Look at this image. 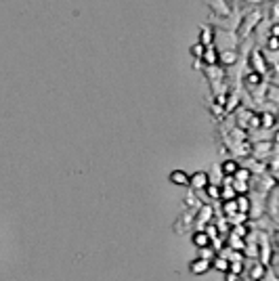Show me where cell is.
Here are the masks:
<instances>
[{
	"instance_id": "6da1fadb",
	"label": "cell",
	"mask_w": 279,
	"mask_h": 281,
	"mask_svg": "<svg viewBox=\"0 0 279 281\" xmlns=\"http://www.w3.org/2000/svg\"><path fill=\"white\" fill-rule=\"evenodd\" d=\"M267 269H269V267H265L262 262L254 260V262H252V267L248 269V271L244 273V275H246V277H250V279H254V281H260V279H262V275L267 273ZM244 275H242V277H244Z\"/></svg>"
},
{
	"instance_id": "7a4b0ae2",
	"label": "cell",
	"mask_w": 279,
	"mask_h": 281,
	"mask_svg": "<svg viewBox=\"0 0 279 281\" xmlns=\"http://www.w3.org/2000/svg\"><path fill=\"white\" fill-rule=\"evenodd\" d=\"M210 269H212V262L210 260H204V258H195V260L189 264V271L193 273V275H206Z\"/></svg>"
},
{
	"instance_id": "3957f363",
	"label": "cell",
	"mask_w": 279,
	"mask_h": 281,
	"mask_svg": "<svg viewBox=\"0 0 279 281\" xmlns=\"http://www.w3.org/2000/svg\"><path fill=\"white\" fill-rule=\"evenodd\" d=\"M208 183H210V176H208L206 172H195L193 176H189V185H191L195 191H201Z\"/></svg>"
},
{
	"instance_id": "277c9868",
	"label": "cell",
	"mask_w": 279,
	"mask_h": 281,
	"mask_svg": "<svg viewBox=\"0 0 279 281\" xmlns=\"http://www.w3.org/2000/svg\"><path fill=\"white\" fill-rule=\"evenodd\" d=\"M271 149H273V143H271V140H262V143H256V145H254V158L262 160Z\"/></svg>"
},
{
	"instance_id": "5b68a950",
	"label": "cell",
	"mask_w": 279,
	"mask_h": 281,
	"mask_svg": "<svg viewBox=\"0 0 279 281\" xmlns=\"http://www.w3.org/2000/svg\"><path fill=\"white\" fill-rule=\"evenodd\" d=\"M235 206H237V212L239 214H248L252 210V201H250V197H246V195H237V197H235Z\"/></svg>"
},
{
	"instance_id": "8992f818",
	"label": "cell",
	"mask_w": 279,
	"mask_h": 281,
	"mask_svg": "<svg viewBox=\"0 0 279 281\" xmlns=\"http://www.w3.org/2000/svg\"><path fill=\"white\" fill-rule=\"evenodd\" d=\"M237 168H239V164L233 160V158H227L223 162V166H221V172L224 174V176H233L235 172H237Z\"/></svg>"
},
{
	"instance_id": "52a82bcc",
	"label": "cell",
	"mask_w": 279,
	"mask_h": 281,
	"mask_svg": "<svg viewBox=\"0 0 279 281\" xmlns=\"http://www.w3.org/2000/svg\"><path fill=\"white\" fill-rule=\"evenodd\" d=\"M170 181L174 185H181V187H189V174L183 172V170H174L172 174H170Z\"/></svg>"
},
{
	"instance_id": "ba28073f",
	"label": "cell",
	"mask_w": 279,
	"mask_h": 281,
	"mask_svg": "<svg viewBox=\"0 0 279 281\" xmlns=\"http://www.w3.org/2000/svg\"><path fill=\"white\" fill-rule=\"evenodd\" d=\"M201 59H204L208 65H216V63H219V53H216L214 46H206V51H204V55H201Z\"/></svg>"
},
{
	"instance_id": "9c48e42d",
	"label": "cell",
	"mask_w": 279,
	"mask_h": 281,
	"mask_svg": "<svg viewBox=\"0 0 279 281\" xmlns=\"http://www.w3.org/2000/svg\"><path fill=\"white\" fill-rule=\"evenodd\" d=\"M193 246H195V248H206V246H210V237H208L206 233L199 229V231L193 233Z\"/></svg>"
},
{
	"instance_id": "30bf717a",
	"label": "cell",
	"mask_w": 279,
	"mask_h": 281,
	"mask_svg": "<svg viewBox=\"0 0 279 281\" xmlns=\"http://www.w3.org/2000/svg\"><path fill=\"white\" fill-rule=\"evenodd\" d=\"M212 269H216V271H221V273H227L229 271V260L224 258V256H221V254H216L214 258H212Z\"/></svg>"
},
{
	"instance_id": "8fae6325",
	"label": "cell",
	"mask_w": 279,
	"mask_h": 281,
	"mask_svg": "<svg viewBox=\"0 0 279 281\" xmlns=\"http://www.w3.org/2000/svg\"><path fill=\"white\" fill-rule=\"evenodd\" d=\"M227 246H229L231 250H244L246 241H244L242 237H237L235 233H231V231H229V239H227Z\"/></svg>"
},
{
	"instance_id": "7c38bea8",
	"label": "cell",
	"mask_w": 279,
	"mask_h": 281,
	"mask_svg": "<svg viewBox=\"0 0 279 281\" xmlns=\"http://www.w3.org/2000/svg\"><path fill=\"white\" fill-rule=\"evenodd\" d=\"M219 57H221V61H223L224 65H233V63H237V53H235L233 49H231V51H223Z\"/></svg>"
},
{
	"instance_id": "4fadbf2b",
	"label": "cell",
	"mask_w": 279,
	"mask_h": 281,
	"mask_svg": "<svg viewBox=\"0 0 279 281\" xmlns=\"http://www.w3.org/2000/svg\"><path fill=\"white\" fill-rule=\"evenodd\" d=\"M212 4H216L214 9H216V13H219L221 17H227V15H231V6H227V0H212Z\"/></svg>"
},
{
	"instance_id": "5bb4252c",
	"label": "cell",
	"mask_w": 279,
	"mask_h": 281,
	"mask_svg": "<svg viewBox=\"0 0 279 281\" xmlns=\"http://www.w3.org/2000/svg\"><path fill=\"white\" fill-rule=\"evenodd\" d=\"M201 191H206V195L210 199H221V187L219 185H210V183H208Z\"/></svg>"
},
{
	"instance_id": "9a60e30c",
	"label": "cell",
	"mask_w": 279,
	"mask_h": 281,
	"mask_svg": "<svg viewBox=\"0 0 279 281\" xmlns=\"http://www.w3.org/2000/svg\"><path fill=\"white\" fill-rule=\"evenodd\" d=\"M242 252L246 258H258V244H246Z\"/></svg>"
},
{
	"instance_id": "2e32d148",
	"label": "cell",
	"mask_w": 279,
	"mask_h": 281,
	"mask_svg": "<svg viewBox=\"0 0 279 281\" xmlns=\"http://www.w3.org/2000/svg\"><path fill=\"white\" fill-rule=\"evenodd\" d=\"M235 197H237V193H235V189L231 185H224L221 189V199L223 201H229V199H235Z\"/></svg>"
},
{
	"instance_id": "e0dca14e",
	"label": "cell",
	"mask_w": 279,
	"mask_h": 281,
	"mask_svg": "<svg viewBox=\"0 0 279 281\" xmlns=\"http://www.w3.org/2000/svg\"><path fill=\"white\" fill-rule=\"evenodd\" d=\"M227 260L229 262H246V256L242 250H229L227 252Z\"/></svg>"
},
{
	"instance_id": "ac0fdd59",
	"label": "cell",
	"mask_w": 279,
	"mask_h": 281,
	"mask_svg": "<svg viewBox=\"0 0 279 281\" xmlns=\"http://www.w3.org/2000/svg\"><path fill=\"white\" fill-rule=\"evenodd\" d=\"M223 212H224V216L227 218H231V216H235L237 214V206H235V199H229V201H224L223 204Z\"/></svg>"
},
{
	"instance_id": "d6986e66",
	"label": "cell",
	"mask_w": 279,
	"mask_h": 281,
	"mask_svg": "<svg viewBox=\"0 0 279 281\" xmlns=\"http://www.w3.org/2000/svg\"><path fill=\"white\" fill-rule=\"evenodd\" d=\"M269 210H271V216H273V223H275L277 221V189H273V193H271Z\"/></svg>"
},
{
	"instance_id": "ffe728a7",
	"label": "cell",
	"mask_w": 279,
	"mask_h": 281,
	"mask_svg": "<svg viewBox=\"0 0 279 281\" xmlns=\"http://www.w3.org/2000/svg\"><path fill=\"white\" fill-rule=\"evenodd\" d=\"M229 273H233V275L242 277L244 273H246V262H229Z\"/></svg>"
},
{
	"instance_id": "44dd1931",
	"label": "cell",
	"mask_w": 279,
	"mask_h": 281,
	"mask_svg": "<svg viewBox=\"0 0 279 281\" xmlns=\"http://www.w3.org/2000/svg\"><path fill=\"white\" fill-rule=\"evenodd\" d=\"M197 250H199V256H197V258H204V260H210V262H212V258L216 256V252H214V250H212L210 246H206V248H197Z\"/></svg>"
},
{
	"instance_id": "7402d4cb",
	"label": "cell",
	"mask_w": 279,
	"mask_h": 281,
	"mask_svg": "<svg viewBox=\"0 0 279 281\" xmlns=\"http://www.w3.org/2000/svg\"><path fill=\"white\" fill-rule=\"evenodd\" d=\"M250 170H248V168H237V172L233 174V178H235V181H244V183H248V181H250Z\"/></svg>"
},
{
	"instance_id": "603a6c76",
	"label": "cell",
	"mask_w": 279,
	"mask_h": 281,
	"mask_svg": "<svg viewBox=\"0 0 279 281\" xmlns=\"http://www.w3.org/2000/svg\"><path fill=\"white\" fill-rule=\"evenodd\" d=\"M273 124H275V115H273V113H262V115H260V126L273 128Z\"/></svg>"
},
{
	"instance_id": "cb8c5ba5",
	"label": "cell",
	"mask_w": 279,
	"mask_h": 281,
	"mask_svg": "<svg viewBox=\"0 0 279 281\" xmlns=\"http://www.w3.org/2000/svg\"><path fill=\"white\" fill-rule=\"evenodd\" d=\"M248 231H250V229H248L246 225H233V229H231V233H235V235L242 237V239L248 235Z\"/></svg>"
},
{
	"instance_id": "d4e9b609",
	"label": "cell",
	"mask_w": 279,
	"mask_h": 281,
	"mask_svg": "<svg viewBox=\"0 0 279 281\" xmlns=\"http://www.w3.org/2000/svg\"><path fill=\"white\" fill-rule=\"evenodd\" d=\"M199 40H201V44H204V46H212V36H210V29H208V28L201 29V38H199Z\"/></svg>"
},
{
	"instance_id": "484cf974",
	"label": "cell",
	"mask_w": 279,
	"mask_h": 281,
	"mask_svg": "<svg viewBox=\"0 0 279 281\" xmlns=\"http://www.w3.org/2000/svg\"><path fill=\"white\" fill-rule=\"evenodd\" d=\"M250 86H256V84H260L262 82V76L260 74H256V72H252L250 76H248V80H246Z\"/></svg>"
},
{
	"instance_id": "4316f807",
	"label": "cell",
	"mask_w": 279,
	"mask_h": 281,
	"mask_svg": "<svg viewBox=\"0 0 279 281\" xmlns=\"http://www.w3.org/2000/svg\"><path fill=\"white\" fill-rule=\"evenodd\" d=\"M204 51H206V46L201 44V42H199V44H195V46H193V49H191V53L195 55L197 59H201V55H204Z\"/></svg>"
},
{
	"instance_id": "83f0119b",
	"label": "cell",
	"mask_w": 279,
	"mask_h": 281,
	"mask_svg": "<svg viewBox=\"0 0 279 281\" xmlns=\"http://www.w3.org/2000/svg\"><path fill=\"white\" fill-rule=\"evenodd\" d=\"M260 281H277V275H275V269H267V273L262 275Z\"/></svg>"
},
{
	"instance_id": "f1b7e54d",
	"label": "cell",
	"mask_w": 279,
	"mask_h": 281,
	"mask_svg": "<svg viewBox=\"0 0 279 281\" xmlns=\"http://www.w3.org/2000/svg\"><path fill=\"white\" fill-rule=\"evenodd\" d=\"M224 275H227V279H224V281H239V275H233V273H224Z\"/></svg>"
},
{
	"instance_id": "f546056e",
	"label": "cell",
	"mask_w": 279,
	"mask_h": 281,
	"mask_svg": "<svg viewBox=\"0 0 279 281\" xmlns=\"http://www.w3.org/2000/svg\"><path fill=\"white\" fill-rule=\"evenodd\" d=\"M239 281H254V279H250V277H246V275H244V277H239Z\"/></svg>"
}]
</instances>
